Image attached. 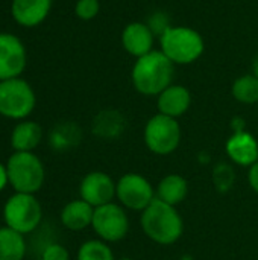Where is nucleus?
Returning <instances> with one entry per match:
<instances>
[{
    "label": "nucleus",
    "mask_w": 258,
    "mask_h": 260,
    "mask_svg": "<svg viewBox=\"0 0 258 260\" xmlns=\"http://www.w3.org/2000/svg\"><path fill=\"white\" fill-rule=\"evenodd\" d=\"M173 76L175 64L161 50L137 58L131 72L132 85L143 96H158L173 84Z\"/></svg>",
    "instance_id": "obj_1"
},
{
    "label": "nucleus",
    "mask_w": 258,
    "mask_h": 260,
    "mask_svg": "<svg viewBox=\"0 0 258 260\" xmlns=\"http://www.w3.org/2000/svg\"><path fill=\"white\" fill-rule=\"evenodd\" d=\"M140 225L148 239L158 245H173L184 233V221L176 207L158 198L141 212Z\"/></svg>",
    "instance_id": "obj_2"
},
{
    "label": "nucleus",
    "mask_w": 258,
    "mask_h": 260,
    "mask_svg": "<svg viewBox=\"0 0 258 260\" xmlns=\"http://www.w3.org/2000/svg\"><path fill=\"white\" fill-rule=\"evenodd\" d=\"M161 52L173 62L187 66L201 58L205 49L202 35L187 26H170L160 37Z\"/></svg>",
    "instance_id": "obj_3"
},
{
    "label": "nucleus",
    "mask_w": 258,
    "mask_h": 260,
    "mask_svg": "<svg viewBox=\"0 0 258 260\" xmlns=\"http://www.w3.org/2000/svg\"><path fill=\"white\" fill-rule=\"evenodd\" d=\"M9 186L18 193H36L46 180L41 158L33 152L14 151L6 163Z\"/></svg>",
    "instance_id": "obj_4"
},
{
    "label": "nucleus",
    "mask_w": 258,
    "mask_h": 260,
    "mask_svg": "<svg viewBox=\"0 0 258 260\" xmlns=\"http://www.w3.org/2000/svg\"><path fill=\"white\" fill-rule=\"evenodd\" d=\"M3 221L20 235H30L43 221V207L33 193L15 192L3 206Z\"/></svg>",
    "instance_id": "obj_5"
},
{
    "label": "nucleus",
    "mask_w": 258,
    "mask_h": 260,
    "mask_svg": "<svg viewBox=\"0 0 258 260\" xmlns=\"http://www.w3.org/2000/svg\"><path fill=\"white\" fill-rule=\"evenodd\" d=\"M36 105L32 85L20 78L0 81V116L11 120H26Z\"/></svg>",
    "instance_id": "obj_6"
},
{
    "label": "nucleus",
    "mask_w": 258,
    "mask_h": 260,
    "mask_svg": "<svg viewBox=\"0 0 258 260\" xmlns=\"http://www.w3.org/2000/svg\"><path fill=\"white\" fill-rule=\"evenodd\" d=\"M181 137L182 131L178 119L164 116L161 113L152 116L146 122L143 131L144 145L152 154L160 157L173 154L181 143Z\"/></svg>",
    "instance_id": "obj_7"
},
{
    "label": "nucleus",
    "mask_w": 258,
    "mask_h": 260,
    "mask_svg": "<svg viewBox=\"0 0 258 260\" xmlns=\"http://www.w3.org/2000/svg\"><path fill=\"white\" fill-rule=\"evenodd\" d=\"M91 229L97 239L106 244H116L126 238L129 232V216L119 203H109L94 209Z\"/></svg>",
    "instance_id": "obj_8"
},
{
    "label": "nucleus",
    "mask_w": 258,
    "mask_h": 260,
    "mask_svg": "<svg viewBox=\"0 0 258 260\" xmlns=\"http://www.w3.org/2000/svg\"><path fill=\"white\" fill-rule=\"evenodd\" d=\"M116 198L119 204L123 206L126 210L141 213L155 201L157 193L155 187L144 175L137 172H128L117 180Z\"/></svg>",
    "instance_id": "obj_9"
},
{
    "label": "nucleus",
    "mask_w": 258,
    "mask_h": 260,
    "mask_svg": "<svg viewBox=\"0 0 258 260\" xmlns=\"http://www.w3.org/2000/svg\"><path fill=\"white\" fill-rule=\"evenodd\" d=\"M27 64V52L20 37L0 32V81L20 78Z\"/></svg>",
    "instance_id": "obj_10"
},
{
    "label": "nucleus",
    "mask_w": 258,
    "mask_h": 260,
    "mask_svg": "<svg viewBox=\"0 0 258 260\" xmlns=\"http://www.w3.org/2000/svg\"><path fill=\"white\" fill-rule=\"evenodd\" d=\"M116 187L117 183L111 178V175L102 171H93L81 180L79 198L96 209L114 201Z\"/></svg>",
    "instance_id": "obj_11"
},
{
    "label": "nucleus",
    "mask_w": 258,
    "mask_h": 260,
    "mask_svg": "<svg viewBox=\"0 0 258 260\" xmlns=\"http://www.w3.org/2000/svg\"><path fill=\"white\" fill-rule=\"evenodd\" d=\"M230 161L240 168H251L258 161L257 139L248 131L234 133L225 145Z\"/></svg>",
    "instance_id": "obj_12"
},
{
    "label": "nucleus",
    "mask_w": 258,
    "mask_h": 260,
    "mask_svg": "<svg viewBox=\"0 0 258 260\" xmlns=\"http://www.w3.org/2000/svg\"><path fill=\"white\" fill-rule=\"evenodd\" d=\"M53 6V0H12V20L21 27H36L46 21Z\"/></svg>",
    "instance_id": "obj_13"
},
{
    "label": "nucleus",
    "mask_w": 258,
    "mask_h": 260,
    "mask_svg": "<svg viewBox=\"0 0 258 260\" xmlns=\"http://www.w3.org/2000/svg\"><path fill=\"white\" fill-rule=\"evenodd\" d=\"M154 41H155V35L149 29V26L146 23H141V21L129 23L122 32L123 49L129 55L135 56V59L152 52L154 50Z\"/></svg>",
    "instance_id": "obj_14"
},
{
    "label": "nucleus",
    "mask_w": 258,
    "mask_h": 260,
    "mask_svg": "<svg viewBox=\"0 0 258 260\" xmlns=\"http://www.w3.org/2000/svg\"><path fill=\"white\" fill-rule=\"evenodd\" d=\"M190 105L192 94L189 88H186L184 85L172 84L157 96L158 113L173 119H179L181 116H184L189 111Z\"/></svg>",
    "instance_id": "obj_15"
},
{
    "label": "nucleus",
    "mask_w": 258,
    "mask_h": 260,
    "mask_svg": "<svg viewBox=\"0 0 258 260\" xmlns=\"http://www.w3.org/2000/svg\"><path fill=\"white\" fill-rule=\"evenodd\" d=\"M94 215V207L85 203L84 200H73L67 203L59 215L61 224L71 232H82L91 227Z\"/></svg>",
    "instance_id": "obj_16"
},
{
    "label": "nucleus",
    "mask_w": 258,
    "mask_h": 260,
    "mask_svg": "<svg viewBox=\"0 0 258 260\" xmlns=\"http://www.w3.org/2000/svg\"><path fill=\"white\" fill-rule=\"evenodd\" d=\"M43 140V128L33 120H20L11 133V146L14 151L33 152Z\"/></svg>",
    "instance_id": "obj_17"
},
{
    "label": "nucleus",
    "mask_w": 258,
    "mask_h": 260,
    "mask_svg": "<svg viewBox=\"0 0 258 260\" xmlns=\"http://www.w3.org/2000/svg\"><path fill=\"white\" fill-rule=\"evenodd\" d=\"M155 193L160 201L176 207L187 198L189 183L179 174H169L160 180L158 186L155 187Z\"/></svg>",
    "instance_id": "obj_18"
},
{
    "label": "nucleus",
    "mask_w": 258,
    "mask_h": 260,
    "mask_svg": "<svg viewBox=\"0 0 258 260\" xmlns=\"http://www.w3.org/2000/svg\"><path fill=\"white\" fill-rule=\"evenodd\" d=\"M26 239L9 227L0 229V260H23L26 256Z\"/></svg>",
    "instance_id": "obj_19"
},
{
    "label": "nucleus",
    "mask_w": 258,
    "mask_h": 260,
    "mask_svg": "<svg viewBox=\"0 0 258 260\" xmlns=\"http://www.w3.org/2000/svg\"><path fill=\"white\" fill-rule=\"evenodd\" d=\"M81 139V131L79 128L75 125V123H59L56 125L52 133H50V145L55 151H67L70 149L71 146H75Z\"/></svg>",
    "instance_id": "obj_20"
},
{
    "label": "nucleus",
    "mask_w": 258,
    "mask_h": 260,
    "mask_svg": "<svg viewBox=\"0 0 258 260\" xmlns=\"http://www.w3.org/2000/svg\"><path fill=\"white\" fill-rule=\"evenodd\" d=\"M231 93L233 98L240 104L245 105L258 104V78L254 73L237 78L233 82Z\"/></svg>",
    "instance_id": "obj_21"
},
{
    "label": "nucleus",
    "mask_w": 258,
    "mask_h": 260,
    "mask_svg": "<svg viewBox=\"0 0 258 260\" xmlns=\"http://www.w3.org/2000/svg\"><path fill=\"white\" fill-rule=\"evenodd\" d=\"M122 117L116 111H102L93 122V131L100 137H116L122 131Z\"/></svg>",
    "instance_id": "obj_22"
},
{
    "label": "nucleus",
    "mask_w": 258,
    "mask_h": 260,
    "mask_svg": "<svg viewBox=\"0 0 258 260\" xmlns=\"http://www.w3.org/2000/svg\"><path fill=\"white\" fill-rule=\"evenodd\" d=\"M76 260H116V257L109 244L102 239H90L79 247Z\"/></svg>",
    "instance_id": "obj_23"
},
{
    "label": "nucleus",
    "mask_w": 258,
    "mask_h": 260,
    "mask_svg": "<svg viewBox=\"0 0 258 260\" xmlns=\"http://www.w3.org/2000/svg\"><path fill=\"white\" fill-rule=\"evenodd\" d=\"M234 180H236V172H234V168L230 165V163H217L213 169V183H214V187L217 192H228L233 184H234Z\"/></svg>",
    "instance_id": "obj_24"
},
{
    "label": "nucleus",
    "mask_w": 258,
    "mask_h": 260,
    "mask_svg": "<svg viewBox=\"0 0 258 260\" xmlns=\"http://www.w3.org/2000/svg\"><path fill=\"white\" fill-rule=\"evenodd\" d=\"M100 11V3L99 0H78L75 5V14L78 18L88 21L93 20Z\"/></svg>",
    "instance_id": "obj_25"
},
{
    "label": "nucleus",
    "mask_w": 258,
    "mask_h": 260,
    "mask_svg": "<svg viewBox=\"0 0 258 260\" xmlns=\"http://www.w3.org/2000/svg\"><path fill=\"white\" fill-rule=\"evenodd\" d=\"M146 24L149 26V29L152 30V34H154L155 37H161V35L172 26V24H170V20H169V15H167L166 12H163V11L154 12V14L149 17V20H148Z\"/></svg>",
    "instance_id": "obj_26"
},
{
    "label": "nucleus",
    "mask_w": 258,
    "mask_h": 260,
    "mask_svg": "<svg viewBox=\"0 0 258 260\" xmlns=\"http://www.w3.org/2000/svg\"><path fill=\"white\" fill-rule=\"evenodd\" d=\"M41 260H70V253L64 245L53 242L44 247Z\"/></svg>",
    "instance_id": "obj_27"
},
{
    "label": "nucleus",
    "mask_w": 258,
    "mask_h": 260,
    "mask_svg": "<svg viewBox=\"0 0 258 260\" xmlns=\"http://www.w3.org/2000/svg\"><path fill=\"white\" fill-rule=\"evenodd\" d=\"M248 183L251 189L258 195V161L248 169Z\"/></svg>",
    "instance_id": "obj_28"
},
{
    "label": "nucleus",
    "mask_w": 258,
    "mask_h": 260,
    "mask_svg": "<svg viewBox=\"0 0 258 260\" xmlns=\"http://www.w3.org/2000/svg\"><path fill=\"white\" fill-rule=\"evenodd\" d=\"M9 184V178H8V169L6 165L0 163V192H3L6 189V186Z\"/></svg>",
    "instance_id": "obj_29"
},
{
    "label": "nucleus",
    "mask_w": 258,
    "mask_h": 260,
    "mask_svg": "<svg viewBox=\"0 0 258 260\" xmlns=\"http://www.w3.org/2000/svg\"><path fill=\"white\" fill-rule=\"evenodd\" d=\"M252 73L258 78V53L255 55V58L252 59Z\"/></svg>",
    "instance_id": "obj_30"
},
{
    "label": "nucleus",
    "mask_w": 258,
    "mask_h": 260,
    "mask_svg": "<svg viewBox=\"0 0 258 260\" xmlns=\"http://www.w3.org/2000/svg\"><path fill=\"white\" fill-rule=\"evenodd\" d=\"M116 260H134V259H131V257H120V259H116Z\"/></svg>",
    "instance_id": "obj_31"
}]
</instances>
